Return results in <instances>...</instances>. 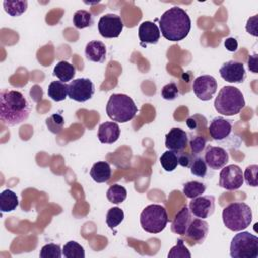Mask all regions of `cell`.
<instances>
[{"instance_id":"6da1fadb","label":"cell","mask_w":258,"mask_h":258,"mask_svg":"<svg viewBox=\"0 0 258 258\" xmlns=\"http://www.w3.org/2000/svg\"><path fill=\"white\" fill-rule=\"evenodd\" d=\"M30 105L25 96L16 90L2 89L0 92V120L6 126L25 122L30 115Z\"/></svg>"},{"instance_id":"7a4b0ae2","label":"cell","mask_w":258,"mask_h":258,"mask_svg":"<svg viewBox=\"0 0 258 258\" xmlns=\"http://www.w3.org/2000/svg\"><path fill=\"white\" fill-rule=\"evenodd\" d=\"M191 21L188 14L180 7L166 10L159 19V30L162 36L170 41H179L190 31Z\"/></svg>"},{"instance_id":"3957f363","label":"cell","mask_w":258,"mask_h":258,"mask_svg":"<svg viewBox=\"0 0 258 258\" xmlns=\"http://www.w3.org/2000/svg\"><path fill=\"white\" fill-rule=\"evenodd\" d=\"M245 105L246 103L242 92L234 86L223 87L214 102L216 111L225 116L237 115Z\"/></svg>"},{"instance_id":"277c9868","label":"cell","mask_w":258,"mask_h":258,"mask_svg":"<svg viewBox=\"0 0 258 258\" xmlns=\"http://www.w3.org/2000/svg\"><path fill=\"white\" fill-rule=\"evenodd\" d=\"M223 223L229 230L240 232L248 228L252 222V210L243 202H235L224 208Z\"/></svg>"},{"instance_id":"5b68a950","label":"cell","mask_w":258,"mask_h":258,"mask_svg":"<svg viewBox=\"0 0 258 258\" xmlns=\"http://www.w3.org/2000/svg\"><path fill=\"white\" fill-rule=\"evenodd\" d=\"M137 111L134 101L125 94H112L106 106L108 117L118 123H126L132 120Z\"/></svg>"},{"instance_id":"8992f818","label":"cell","mask_w":258,"mask_h":258,"mask_svg":"<svg viewBox=\"0 0 258 258\" xmlns=\"http://www.w3.org/2000/svg\"><path fill=\"white\" fill-rule=\"evenodd\" d=\"M167 223V212L161 205H149L140 214V225L145 232L151 234L160 233L165 229Z\"/></svg>"},{"instance_id":"52a82bcc","label":"cell","mask_w":258,"mask_h":258,"mask_svg":"<svg viewBox=\"0 0 258 258\" xmlns=\"http://www.w3.org/2000/svg\"><path fill=\"white\" fill-rule=\"evenodd\" d=\"M230 256L233 258H257L258 238L249 232L236 234L230 245Z\"/></svg>"},{"instance_id":"ba28073f","label":"cell","mask_w":258,"mask_h":258,"mask_svg":"<svg viewBox=\"0 0 258 258\" xmlns=\"http://www.w3.org/2000/svg\"><path fill=\"white\" fill-rule=\"evenodd\" d=\"M95 93V86L90 79L80 78L71 81L68 85V97L76 102H86Z\"/></svg>"},{"instance_id":"9c48e42d","label":"cell","mask_w":258,"mask_h":258,"mask_svg":"<svg viewBox=\"0 0 258 258\" xmlns=\"http://www.w3.org/2000/svg\"><path fill=\"white\" fill-rule=\"evenodd\" d=\"M244 183L243 171L240 166L230 164L224 166L220 172L219 185L227 190L239 189Z\"/></svg>"},{"instance_id":"30bf717a","label":"cell","mask_w":258,"mask_h":258,"mask_svg":"<svg viewBox=\"0 0 258 258\" xmlns=\"http://www.w3.org/2000/svg\"><path fill=\"white\" fill-rule=\"evenodd\" d=\"M124 27L123 20L117 14H105L98 22L100 34L105 38H115L120 35Z\"/></svg>"},{"instance_id":"8fae6325","label":"cell","mask_w":258,"mask_h":258,"mask_svg":"<svg viewBox=\"0 0 258 258\" xmlns=\"http://www.w3.org/2000/svg\"><path fill=\"white\" fill-rule=\"evenodd\" d=\"M218 83L213 76L204 75L195 79L192 90L198 99L202 101L211 100L217 92Z\"/></svg>"},{"instance_id":"7c38bea8","label":"cell","mask_w":258,"mask_h":258,"mask_svg":"<svg viewBox=\"0 0 258 258\" xmlns=\"http://www.w3.org/2000/svg\"><path fill=\"white\" fill-rule=\"evenodd\" d=\"M222 79L229 83L241 84L246 79V70L242 62L237 60H229L223 63L219 70Z\"/></svg>"},{"instance_id":"4fadbf2b","label":"cell","mask_w":258,"mask_h":258,"mask_svg":"<svg viewBox=\"0 0 258 258\" xmlns=\"http://www.w3.org/2000/svg\"><path fill=\"white\" fill-rule=\"evenodd\" d=\"M190 213L200 219H206L215 211V198L213 196H199L191 199L188 205Z\"/></svg>"},{"instance_id":"5bb4252c","label":"cell","mask_w":258,"mask_h":258,"mask_svg":"<svg viewBox=\"0 0 258 258\" xmlns=\"http://www.w3.org/2000/svg\"><path fill=\"white\" fill-rule=\"evenodd\" d=\"M204 159L207 166L213 170H218L226 166L229 161V153L219 146H209L205 152Z\"/></svg>"},{"instance_id":"9a60e30c","label":"cell","mask_w":258,"mask_h":258,"mask_svg":"<svg viewBox=\"0 0 258 258\" xmlns=\"http://www.w3.org/2000/svg\"><path fill=\"white\" fill-rule=\"evenodd\" d=\"M209 233V224L204 219L191 220L184 236L190 242L189 245L203 244Z\"/></svg>"},{"instance_id":"2e32d148","label":"cell","mask_w":258,"mask_h":258,"mask_svg":"<svg viewBox=\"0 0 258 258\" xmlns=\"http://www.w3.org/2000/svg\"><path fill=\"white\" fill-rule=\"evenodd\" d=\"M188 145L187 133L180 128H172L165 135V146L168 150L181 153Z\"/></svg>"},{"instance_id":"e0dca14e","label":"cell","mask_w":258,"mask_h":258,"mask_svg":"<svg viewBox=\"0 0 258 258\" xmlns=\"http://www.w3.org/2000/svg\"><path fill=\"white\" fill-rule=\"evenodd\" d=\"M138 36L141 45L156 44L160 38L159 27L151 21H143L138 28Z\"/></svg>"},{"instance_id":"ac0fdd59","label":"cell","mask_w":258,"mask_h":258,"mask_svg":"<svg viewBox=\"0 0 258 258\" xmlns=\"http://www.w3.org/2000/svg\"><path fill=\"white\" fill-rule=\"evenodd\" d=\"M232 132V123L223 117H216L209 126V133L214 140H223Z\"/></svg>"},{"instance_id":"d6986e66","label":"cell","mask_w":258,"mask_h":258,"mask_svg":"<svg viewBox=\"0 0 258 258\" xmlns=\"http://www.w3.org/2000/svg\"><path fill=\"white\" fill-rule=\"evenodd\" d=\"M191 213L187 206H183L178 213L175 215L171 223V231L180 236H184L190 222H191Z\"/></svg>"},{"instance_id":"ffe728a7","label":"cell","mask_w":258,"mask_h":258,"mask_svg":"<svg viewBox=\"0 0 258 258\" xmlns=\"http://www.w3.org/2000/svg\"><path fill=\"white\" fill-rule=\"evenodd\" d=\"M120 136V127L116 122H104L99 126L98 138L100 142L112 144Z\"/></svg>"},{"instance_id":"44dd1931","label":"cell","mask_w":258,"mask_h":258,"mask_svg":"<svg viewBox=\"0 0 258 258\" xmlns=\"http://www.w3.org/2000/svg\"><path fill=\"white\" fill-rule=\"evenodd\" d=\"M106 45L99 40H92L87 43L85 48L86 57L94 62H104L106 59Z\"/></svg>"},{"instance_id":"7402d4cb","label":"cell","mask_w":258,"mask_h":258,"mask_svg":"<svg viewBox=\"0 0 258 258\" xmlns=\"http://www.w3.org/2000/svg\"><path fill=\"white\" fill-rule=\"evenodd\" d=\"M112 170L110 167V164L106 161H98L93 164L90 175L93 178L94 181L98 183H103L108 181L111 178Z\"/></svg>"},{"instance_id":"603a6c76","label":"cell","mask_w":258,"mask_h":258,"mask_svg":"<svg viewBox=\"0 0 258 258\" xmlns=\"http://www.w3.org/2000/svg\"><path fill=\"white\" fill-rule=\"evenodd\" d=\"M75 75H76V68L72 63L66 60L58 61L53 69V76L58 78L59 81L63 83H67L73 80Z\"/></svg>"},{"instance_id":"cb8c5ba5","label":"cell","mask_w":258,"mask_h":258,"mask_svg":"<svg viewBox=\"0 0 258 258\" xmlns=\"http://www.w3.org/2000/svg\"><path fill=\"white\" fill-rule=\"evenodd\" d=\"M19 205L16 194L10 189H5L0 194V210L2 213L14 211Z\"/></svg>"},{"instance_id":"d4e9b609","label":"cell","mask_w":258,"mask_h":258,"mask_svg":"<svg viewBox=\"0 0 258 258\" xmlns=\"http://www.w3.org/2000/svg\"><path fill=\"white\" fill-rule=\"evenodd\" d=\"M47 95L55 102L63 101L68 97V84L61 81L51 82L47 89Z\"/></svg>"},{"instance_id":"484cf974","label":"cell","mask_w":258,"mask_h":258,"mask_svg":"<svg viewBox=\"0 0 258 258\" xmlns=\"http://www.w3.org/2000/svg\"><path fill=\"white\" fill-rule=\"evenodd\" d=\"M28 2L26 0L21 1H3V7L6 13H8L10 16H20L22 13H24L27 9Z\"/></svg>"},{"instance_id":"4316f807","label":"cell","mask_w":258,"mask_h":258,"mask_svg":"<svg viewBox=\"0 0 258 258\" xmlns=\"http://www.w3.org/2000/svg\"><path fill=\"white\" fill-rule=\"evenodd\" d=\"M159 160H160V164L163 167V169L165 171L171 172L178 165V153L171 151V150H167L162 153Z\"/></svg>"},{"instance_id":"83f0119b","label":"cell","mask_w":258,"mask_h":258,"mask_svg":"<svg viewBox=\"0 0 258 258\" xmlns=\"http://www.w3.org/2000/svg\"><path fill=\"white\" fill-rule=\"evenodd\" d=\"M73 22L77 28L83 29L91 26L94 23V18L91 12L87 10H78L73 16Z\"/></svg>"},{"instance_id":"f1b7e54d","label":"cell","mask_w":258,"mask_h":258,"mask_svg":"<svg viewBox=\"0 0 258 258\" xmlns=\"http://www.w3.org/2000/svg\"><path fill=\"white\" fill-rule=\"evenodd\" d=\"M62 256L66 258H85V250L79 243L70 241L62 248Z\"/></svg>"},{"instance_id":"f546056e","label":"cell","mask_w":258,"mask_h":258,"mask_svg":"<svg viewBox=\"0 0 258 258\" xmlns=\"http://www.w3.org/2000/svg\"><path fill=\"white\" fill-rule=\"evenodd\" d=\"M206 190V185L203 182L192 180L188 181L183 184V194L185 195L186 198L188 199H194L199 196H202Z\"/></svg>"},{"instance_id":"4dcf8cb0","label":"cell","mask_w":258,"mask_h":258,"mask_svg":"<svg viewBox=\"0 0 258 258\" xmlns=\"http://www.w3.org/2000/svg\"><path fill=\"white\" fill-rule=\"evenodd\" d=\"M107 199L113 204H121L127 198V190L124 186L114 184L107 190Z\"/></svg>"},{"instance_id":"1f68e13d","label":"cell","mask_w":258,"mask_h":258,"mask_svg":"<svg viewBox=\"0 0 258 258\" xmlns=\"http://www.w3.org/2000/svg\"><path fill=\"white\" fill-rule=\"evenodd\" d=\"M124 220V212L119 207L109 209L106 216V223L110 229L116 228Z\"/></svg>"},{"instance_id":"d6a6232c","label":"cell","mask_w":258,"mask_h":258,"mask_svg":"<svg viewBox=\"0 0 258 258\" xmlns=\"http://www.w3.org/2000/svg\"><path fill=\"white\" fill-rule=\"evenodd\" d=\"M167 257L168 258H190L191 254L188 251V249L184 246L183 240L178 239L176 242V245L170 249Z\"/></svg>"},{"instance_id":"836d02e7","label":"cell","mask_w":258,"mask_h":258,"mask_svg":"<svg viewBox=\"0 0 258 258\" xmlns=\"http://www.w3.org/2000/svg\"><path fill=\"white\" fill-rule=\"evenodd\" d=\"M45 123L50 132H52L54 134H58L63 128L64 120L60 114L55 113V114H52L51 116H49L46 119Z\"/></svg>"},{"instance_id":"e575fe53","label":"cell","mask_w":258,"mask_h":258,"mask_svg":"<svg viewBox=\"0 0 258 258\" xmlns=\"http://www.w3.org/2000/svg\"><path fill=\"white\" fill-rule=\"evenodd\" d=\"M39 256L41 258H60L62 256V250L57 244H46L41 248Z\"/></svg>"},{"instance_id":"d590c367","label":"cell","mask_w":258,"mask_h":258,"mask_svg":"<svg viewBox=\"0 0 258 258\" xmlns=\"http://www.w3.org/2000/svg\"><path fill=\"white\" fill-rule=\"evenodd\" d=\"M190 172L191 174L199 176V177H205L208 171V167L206 164V161L201 156H196L191 162L190 165Z\"/></svg>"},{"instance_id":"8d00e7d4","label":"cell","mask_w":258,"mask_h":258,"mask_svg":"<svg viewBox=\"0 0 258 258\" xmlns=\"http://www.w3.org/2000/svg\"><path fill=\"white\" fill-rule=\"evenodd\" d=\"M257 172H258V165L252 164V165L247 166V168L245 169V171L243 173V176L248 185L253 186V187H256L258 185Z\"/></svg>"},{"instance_id":"74e56055","label":"cell","mask_w":258,"mask_h":258,"mask_svg":"<svg viewBox=\"0 0 258 258\" xmlns=\"http://www.w3.org/2000/svg\"><path fill=\"white\" fill-rule=\"evenodd\" d=\"M179 95V91L175 83H168L161 89V97L164 100L172 101L175 100Z\"/></svg>"},{"instance_id":"f35d334b","label":"cell","mask_w":258,"mask_h":258,"mask_svg":"<svg viewBox=\"0 0 258 258\" xmlns=\"http://www.w3.org/2000/svg\"><path fill=\"white\" fill-rule=\"evenodd\" d=\"M207 139L204 136H196L189 141L190 149L192 152V155H198L200 154L206 147Z\"/></svg>"},{"instance_id":"ab89813d","label":"cell","mask_w":258,"mask_h":258,"mask_svg":"<svg viewBox=\"0 0 258 258\" xmlns=\"http://www.w3.org/2000/svg\"><path fill=\"white\" fill-rule=\"evenodd\" d=\"M257 18H258V15H254L252 17H250L248 20H247V23H246V30L249 34L257 37L258 36V30H257Z\"/></svg>"},{"instance_id":"60d3db41","label":"cell","mask_w":258,"mask_h":258,"mask_svg":"<svg viewBox=\"0 0 258 258\" xmlns=\"http://www.w3.org/2000/svg\"><path fill=\"white\" fill-rule=\"evenodd\" d=\"M195 158V155H190L188 153H178V164L183 167H190L191 162Z\"/></svg>"},{"instance_id":"b9f144b4","label":"cell","mask_w":258,"mask_h":258,"mask_svg":"<svg viewBox=\"0 0 258 258\" xmlns=\"http://www.w3.org/2000/svg\"><path fill=\"white\" fill-rule=\"evenodd\" d=\"M224 45L227 48V50L231 51V52H234V51H236L238 49V41L234 37L227 38L225 40V42H224Z\"/></svg>"},{"instance_id":"7bdbcfd3","label":"cell","mask_w":258,"mask_h":258,"mask_svg":"<svg viewBox=\"0 0 258 258\" xmlns=\"http://www.w3.org/2000/svg\"><path fill=\"white\" fill-rule=\"evenodd\" d=\"M257 58H258V56L256 53L249 56V58H248V68L254 74L257 73Z\"/></svg>"},{"instance_id":"ee69618b","label":"cell","mask_w":258,"mask_h":258,"mask_svg":"<svg viewBox=\"0 0 258 258\" xmlns=\"http://www.w3.org/2000/svg\"><path fill=\"white\" fill-rule=\"evenodd\" d=\"M186 124H187V126H188L190 129H195V128L197 127V121L194 119V117L188 118V119L186 120Z\"/></svg>"}]
</instances>
